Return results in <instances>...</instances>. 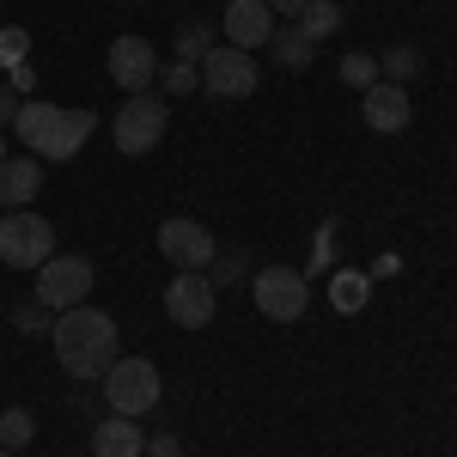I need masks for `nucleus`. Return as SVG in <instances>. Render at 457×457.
Segmentation results:
<instances>
[{"label":"nucleus","instance_id":"31","mask_svg":"<svg viewBox=\"0 0 457 457\" xmlns=\"http://www.w3.org/2000/svg\"><path fill=\"white\" fill-rule=\"evenodd\" d=\"M0 159H6V135H0Z\"/></svg>","mask_w":457,"mask_h":457},{"label":"nucleus","instance_id":"13","mask_svg":"<svg viewBox=\"0 0 457 457\" xmlns=\"http://www.w3.org/2000/svg\"><path fill=\"white\" fill-rule=\"evenodd\" d=\"M269 37H275V12H269V0H226V43L232 49H269Z\"/></svg>","mask_w":457,"mask_h":457},{"label":"nucleus","instance_id":"30","mask_svg":"<svg viewBox=\"0 0 457 457\" xmlns=\"http://www.w3.org/2000/svg\"><path fill=\"white\" fill-rule=\"evenodd\" d=\"M299 6L305 0H269V12H287V19H299Z\"/></svg>","mask_w":457,"mask_h":457},{"label":"nucleus","instance_id":"23","mask_svg":"<svg viewBox=\"0 0 457 457\" xmlns=\"http://www.w3.org/2000/svg\"><path fill=\"white\" fill-rule=\"evenodd\" d=\"M12 329H19V336H49V329H55V312H49V305H19V312H12Z\"/></svg>","mask_w":457,"mask_h":457},{"label":"nucleus","instance_id":"22","mask_svg":"<svg viewBox=\"0 0 457 457\" xmlns=\"http://www.w3.org/2000/svg\"><path fill=\"white\" fill-rule=\"evenodd\" d=\"M19 62H31V31H25V25H6V31H0V73L19 68Z\"/></svg>","mask_w":457,"mask_h":457},{"label":"nucleus","instance_id":"4","mask_svg":"<svg viewBox=\"0 0 457 457\" xmlns=\"http://www.w3.org/2000/svg\"><path fill=\"white\" fill-rule=\"evenodd\" d=\"M55 256V226L31 208L0 213V262L6 269H43Z\"/></svg>","mask_w":457,"mask_h":457},{"label":"nucleus","instance_id":"11","mask_svg":"<svg viewBox=\"0 0 457 457\" xmlns=\"http://www.w3.org/2000/svg\"><path fill=\"white\" fill-rule=\"evenodd\" d=\"M104 68H110V79L135 98V92H146V86H159V55H153V43L146 37H116L110 43V55H104Z\"/></svg>","mask_w":457,"mask_h":457},{"label":"nucleus","instance_id":"12","mask_svg":"<svg viewBox=\"0 0 457 457\" xmlns=\"http://www.w3.org/2000/svg\"><path fill=\"white\" fill-rule=\"evenodd\" d=\"M366 129L372 135H403L409 122H415V104H409V86H396V79H378V86H366Z\"/></svg>","mask_w":457,"mask_h":457},{"label":"nucleus","instance_id":"29","mask_svg":"<svg viewBox=\"0 0 457 457\" xmlns=\"http://www.w3.org/2000/svg\"><path fill=\"white\" fill-rule=\"evenodd\" d=\"M6 86H12V92L25 98V92L37 86V68H31V62H19V68H6Z\"/></svg>","mask_w":457,"mask_h":457},{"label":"nucleus","instance_id":"21","mask_svg":"<svg viewBox=\"0 0 457 457\" xmlns=\"http://www.w3.org/2000/svg\"><path fill=\"white\" fill-rule=\"evenodd\" d=\"M378 73H385V79H396V86H409V79L421 73V49H409V43H396V49H385V62H378Z\"/></svg>","mask_w":457,"mask_h":457},{"label":"nucleus","instance_id":"2","mask_svg":"<svg viewBox=\"0 0 457 457\" xmlns=\"http://www.w3.org/2000/svg\"><path fill=\"white\" fill-rule=\"evenodd\" d=\"M98 129V116L92 110H68V104H37V98H25L19 104V122H12V135L31 146V159L43 165H62V159H73L79 146H86V135Z\"/></svg>","mask_w":457,"mask_h":457},{"label":"nucleus","instance_id":"24","mask_svg":"<svg viewBox=\"0 0 457 457\" xmlns=\"http://www.w3.org/2000/svg\"><path fill=\"white\" fill-rule=\"evenodd\" d=\"M159 86L183 98V92H195V86H202V68H195V62H171V68H159Z\"/></svg>","mask_w":457,"mask_h":457},{"label":"nucleus","instance_id":"6","mask_svg":"<svg viewBox=\"0 0 457 457\" xmlns=\"http://www.w3.org/2000/svg\"><path fill=\"white\" fill-rule=\"evenodd\" d=\"M92 287H98V269H92L86 256H49V262L37 269V305H49V312L62 317V312H73V305H86Z\"/></svg>","mask_w":457,"mask_h":457},{"label":"nucleus","instance_id":"28","mask_svg":"<svg viewBox=\"0 0 457 457\" xmlns=\"http://www.w3.org/2000/svg\"><path fill=\"white\" fill-rule=\"evenodd\" d=\"M146 457H183V439L177 433H153L146 439Z\"/></svg>","mask_w":457,"mask_h":457},{"label":"nucleus","instance_id":"7","mask_svg":"<svg viewBox=\"0 0 457 457\" xmlns=\"http://www.w3.org/2000/svg\"><path fill=\"white\" fill-rule=\"evenodd\" d=\"M250 299H256V312L275 317V323H299L305 305H312V287L299 269H256L250 275Z\"/></svg>","mask_w":457,"mask_h":457},{"label":"nucleus","instance_id":"25","mask_svg":"<svg viewBox=\"0 0 457 457\" xmlns=\"http://www.w3.org/2000/svg\"><path fill=\"white\" fill-rule=\"evenodd\" d=\"M342 79L366 92V86H378V62L372 55H342Z\"/></svg>","mask_w":457,"mask_h":457},{"label":"nucleus","instance_id":"8","mask_svg":"<svg viewBox=\"0 0 457 457\" xmlns=\"http://www.w3.org/2000/svg\"><path fill=\"white\" fill-rule=\"evenodd\" d=\"M220 312V287L195 269H177V281H165V317L177 329H208Z\"/></svg>","mask_w":457,"mask_h":457},{"label":"nucleus","instance_id":"10","mask_svg":"<svg viewBox=\"0 0 457 457\" xmlns=\"http://www.w3.org/2000/svg\"><path fill=\"white\" fill-rule=\"evenodd\" d=\"M159 256H165L171 269L208 275V262L220 256V238H213L202 220H165V226H159Z\"/></svg>","mask_w":457,"mask_h":457},{"label":"nucleus","instance_id":"5","mask_svg":"<svg viewBox=\"0 0 457 457\" xmlns=\"http://www.w3.org/2000/svg\"><path fill=\"white\" fill-rule=\"evenodd\" d=\"M165 129H171V110H165V98H153V92H135V98H122L116 122H110V135H116V146H122L129 159L153 153V146L165 141Z\"/></svg>","mask_w":457,"mask_h":457},{"label":"nucleus","instance_id":"26","mask_svg":"<svg viewBox=\"0 0 457 457\" xmlns=\"http://www.w3.org/2000/svg\"><path fill=\"white\" fill-rule=\"evenodd\" d=\"M208 281L213 287L220 281H245V256H238V250H220V256L208 262Z\"/></svg>","mask_w":457,"mask_h":457},{"label":"nucleus","instance_id":"17","mask_svg":"<svg viewBox=\"0 0 457 457\" xmlns=\"http://www.w3.org/2000/svg\"><path fill=\"white\" fill-rule=\"evenodd\" d=\"M293 31L312 37V43L336 37V31H342V6H336V0H305V6H299V19H293Z\"/></svg>","mask_w":457,"mask_h":457},{"label":"nucleus","instance_id":"1","mask_svg":"<svg viewBox=\"0 0 457 457\" xmlns=\"http://www.w3.org/2000/svg\"><path fill=\"white\" fill-rule=\"evenodd\" d=\"M116 317L98 312V305H73V312L55 317V329H49V342H55V360H62V372L68 378H104L110 366H116Z\"/></svg>","mask_w":457,"mask_h":457},{"label":"nucleus","instance_id":"14","mask_svg":"<svg viewBox=\"0 0 457 457\" xmlns=\"http://www.w3.org/2000/svg\"><path fill=\"white\" fill-rule=\"evenodd\" d=\"M37 189H43V165L37 159H0V213L31 208Z\"/></svg>","mask_w":457,"mask_h":457},{"label":"nucleus","instance_id":"9","mask_svg":"<svg viewBox=\"0 0 457 457\" xmlns=\"http://www.w3.org/2000/svg\"><path fill=\"white\" fill-rule=\"evenodd\" d=\"M202 92H213V98H250L256 92V55L232 49V43H213L202 55Z\"/></svg>","mask_w":457,"mask_h":457},{"label":"nucleus","instance_id":"15","mask_svg":"<svg viewBox=\"0 0 457 457\" xmlns=\"http://www.w3.org/2000/svg\"><path fill=\"white\" fill-rule=\"evenodd\" d=\"M92 457H146V433L129 415H104L92 427Z\"/></svg>","mask_w":457,"mask_h":457},{"label":"nucleus","instance_id":"32","mask_svg":"<svg viewBox=\"0 0 457 457\" xmlns=\"http://www.w3.org/2000/svg\"><path fill=\"white\" fill-rule=\"evenodd\" d=\"M0 457H12V452H6V445H0Z\"/></svg>","mask_w":457,"mask_h":457},{"label":"nucleus","instance_id":"18","mask_svg":"<svg viewBox=\"0 0 457 457\" xmlns=\"http://www.w3.org/2000/svg\"><path fill=\"white\" fill-rule=\"evenodd\" d=\"M269 49H275V62H281L287 73H299V68H312V62H317V43H312V37H299L293 25L269 37Z\"/></svg>","mask_w":457,"mask_h":457},{"label":"nucleus","instance_id":"20","mask_svg":"<svg viewBox=\"0 0 457 457\" xmlns=\"http://www.w3.org/2000/svg\"><path fill=\"white\" fill-rule=\"evenodd\" d=\"M31 439H37L31 409H0V445H6V452H19V445H31Z\"/></svg>","mask_w":457,"mask_h":457},{"label":"nucleus","instance_id":"27","mask_svg":"<svg viewBox=\"0 0 457 457\" xmlns=\"http://www.w3.org/2000/svg\"><path fill=\"white\" fill-rule=\"evenodd\" d=\"M19 104H25V98H19V92L0 79V135H12V122H19Z\"/></svg>","mask_w":457,"mask_h":457},{"label":"nucleus","instance_id":"3","mask_svg":"<svg viewBox=\"0 0 457 457\" xmlns=\"http://www.w3.org/2000/svg\"><path fill=\"white\" fill-rule=\"evenodd\" d=\"M104 403H110V415H129V421H141V415H153L159 409V366L153 360H122L116 353V366H110L104 378Z\"/></svg>","mask_w":457,"mask_h":457},{"label":"nucleus","instance_id":"16","mask_svg":"<svg viewBox=\"0 0 457 457\" xmlns=\"http://www.w3.org/2000/svg\"><path fill=\"white\" fill-rule=\"evenodd\" d=\"M366 299H372V275H366V269H336V275H329V305L342 317L366 312Z\"/></svg>","mask_w":457,"mask_h":457},{"label":"nucleus","instance_id":"19","mask_svg":"<svg viewBox=\"0 0 457 457\" xmlns=\"http://www.w3.org/2000/svg\"><path fill=\"white\" fill-rule=\"evenodd\" d=\"M213 49V31L202 19H189V25H177V62H195L202 68V55Z\"/></svg>","mask_w":457,"mask_h":457}]
</instances>
